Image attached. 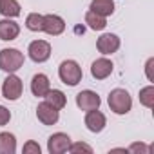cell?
<instances>
[{
    "label": "cell",
    "instance_id": "1",
    "mask_svg": "<svg viewBox=\"0 0 154 154\" xmlns=\"http://www.w3.org/2000/svg\"><path fill=\"white\" fill-rule=\"evenodd\" d=\"M58 76H60L62 84H65L69 87H74L82 82L84 72H82V67L76 60H63L58 67Z\"/></svg>",
    "mask_w": 154,
    "mask_h": 154
},
{
    "label": "cell",
    "instance_id": "2",
    "mask_svg": "<svg viewBox=\"0 0 154 154\" xmlns=\"http://www.w3.org/2000/svg\"><path fill=\"white\" fill-rule=\"evenodd\" d=\"M107 103H109V109L114 112V114H127L131 109H132V98L129 94V91L122 89V87H116L109 93V98H107Z\"/></svg>",
    "mask_w": 154,
    "mask_h": 154
},
{
    "label": "cell",
    "instance_id": "3",
    "mask_svg": "<svg viewBox=\"0 0 154 154\" xmlns=\"http://www.w3.org/2000/svg\"><path fill=\"white\" fill-rule=\"evenodd\" d=\"M24 60H26L24 53H20L15 47H6V49L0 51V69L8 74L17 72L18 69H22Z\"/></svg>",
    "mask_w": 154,
    "mask_h": 154
},
{
    "label": "cell",
    "instance_id": "4",
    "mask_svg": "<svg viewBox=\"0 0 154 154\" xmlns=\"http://www.w3.org/2000/svg\"><path fill=\"white\" fill-rule=\"evenodd\" d=\"M22 93H24V84H22V80L18 78L15 72L8 74V78H6L4 84H2V96H4L6 100H9V102H17V100L22 96Z\"/></svg>",
    "mask_w": 154,
    "mask_h": 154
},
{
    "label": "cell",
    "instance_id": "5",
    "mask_svg": "<svg viewBox=\"0 0 154 154\" xmlns=\"http://www.w3.org/2000/svg\"><path fill=\"white\" fill-rule=\"evenodd\" d=\"M27 54L35 63H44L51 58V44L47 40H35L29 44Z\"/></svg>",
    "mask_w": 154,
    "mask_h": 154
},
{
    "label": "cell",
    "instance_id": "6",
    "mask_svg": "<svg viewBox=\"0 0 154 154\" xmlns=\"http://www.w3.org/2000/svg\"><path fill=\"white\" fill-rule=\"evenodd\" d=\"M76 105H78L80 111H93V109H100L102 105V98L98 93L91 91V89H85V91H80L76 94Z\"/></svg>",
    "mask_w": 154,
    "mask_h": 154
},
{
    "label": "cell",
    "instance_id": "7",
    "mask_svg": "<svg viewBox=\"0 0 154 154\" xmlns=\"http://www.w3.org/2000/svg\"><path fill=\"white\" fill-rule=\"evenodd\" d=\"M71 143L72 141H71L69 134H65V132H54L47 140V150H49V154H63V152H69Z\"/></svg>",
    "mask_w": 154,
    "mask_h": 154
},
{
    "label": "cell",
    "instance_id": "8",
    "mask_svg": "<svg viewBox=\"0 0 154 154\" xmlns=\"http://www.w3.org/2000/svg\"><path fill=\"white\" fill-rule=\"evenodd\" d=\"M122 45V40L118 35L114 33H103L98 40H96V49L103 54V56H109L112 53H116Z\"/></svg>",
    "mask_w": 154,
    "mask_h": 154
},
{
    "label": "cell",
    "instance_id": "9",
    "mask_svg": "<svg viewBox=\"0 0 154 154\" xmlns=\"http://www.w3.org/2000/svg\"><path fill=\"white\" fill-rule=\"evenodd\" d=\"M36 118H38V122L44 123V125H54V123H58V120H60V111L54 109L51 103H47V102L44 100V102L38 103V107H36Z\"/></svg>",
    "mask_w": 154,
    "mask_h": 154
},
{
    "label": "cell",
    "instance_id": "10",
    "mask_svg": "<svg viewBox=\"0 0 154 154\" xmlns=\"http://www.w3.org/2000/svg\"><path fill=\"white\" fill-rule=\"evenodd\" d=\"M84 123H85L87 131L98 134V132H102V131L105 129L107 118H105V114H103L100 109H93V111H87V114H85V118H84Z\"/></svg>",
    "mask_w": 154,
    "mask_h": 154
},
{
    "label": "cell",
    "instance_id": "11",
    "mask_svg": "<svg viewBox=\"0 0 154 154\" xmlns=\"http://www.w3.org/2000/svg\"><path fill=\"white\" fill-rule=\"evenodd\" d=\"M112 69H114V63L109 58H105V56L96 58L91 63V74H93L94 80H105V78H109V76L112 74Z\"/></svg>",
    "mask_w": 154,
    "mask_h": 154
},
{
    "label": "cell",
    "instance_id": "12",
    "mask_svg": "<svg viewBox=\"0 0 154 154\" xmlns=\"http://www.w3.org/2000/svg\"><path fill=\"white\" fill-rule=\"evenodd\" d=\"M65 31V20L60 15H44V33L49 36H58Z\"/></svg>",
    "mask_w": 154,
    "mask_h": 154
},
{
    "label": "cell",
    "instance_id": "13",
    "mask_svg": "<svg viewBox=\"0 0 154 154\" xmlns=\"http://www.w3.org/2000/svg\"><path fill=\"white\" fill-rule=\"evenodd\" d=\"M49 89H51V82L47 78V74L38 72V74H35L31 78V93L36 98H44L49 93Z\"/></svg>",
    "mask_w": 154,
    "mask_h": 154
},
{
    "label": "cell",
    "instance_id": "14",
    "mask_svg": "<svg viewBox=\"0 0 154 154\" xmlns=\"http://www.w3.org/2000/svg\"><path fill=\"white\" fill-rule=\"evenodd\" d=\"M20 35V26L13 18H4L0 20V40L11 42Z\"/></svg>",
    "mask_w": 154,
    "mask_h": 154
},
{
    "label": "cell",
    "instance_id": "15",
    "mask_svg": "<svg viewBox=\"0 0 154 154\" xmlns=\"http://www.w3.org/2000/svg\"><path fill=\"white\" fill-rule=\"evenodd\" d=\"M91 11H94L96 15H102V17H111L114 13V0H91V6H89Z\"/></svg>",
    "mask_w": 154,
    "mask_h": 154
},
{
    "label": "cell",
    "instance_id": "16",
    "mask_svg": "<svg viewBox=\"0 0 154 154\" xmlns=\"http://www.w3.org/2000/svg\"><path fill=\"white\" fill-rule=\"evenodd\" d=\"M22 8L18 0H0V15L4 18H17L20 17Z\"/></svg>",
    "mask_w": 154,
    "mask_h": 154
},
{
    "label": "cell",
    "instance_id": "17",
    "mask_svg": "<svg viewBox=\"0 0 154 154\" xmlns=\"http://www.w3.org/2000/svg\"><path fill=\"white\" fill-rule=\"evenodd\" d=\"M17 138L13 132H0V154H15Z\"/></svg>",
    "mask_w": 154,
    "mask_h": 154
},
{
    "label": "cell",
    "instance_id": "18",
    "mask_svg": "<svg viewBox=\"0 0 154 154\" xmlns=\"http://www.w3.org/2000/svg\"><path fill=\"white\" fill-rule=\"evenodd\" d=\"M45 98V102L47 103H51L54 109H58V111H62L65 105H67V96L60 91V89H49V93L44 96Z\"/></svg>",
    "mask_w": 154,
    "mask_h": 154
},
{
    "label": "cell",
    "instance_id": "19",
    "mask_svg": "<svg viewBox=\"0 0 154 154\" xmlns=\"http://www.w3.org/2000/svg\"><path fill=\"white\" fill-rule=\"evenodd\" d=\"M85 24L93 29V31H103L105 27H107V18L105 17H102V15H96L94 11H87L85 13Z\"/></svg>",
    "mask_w": 154,
    "mask_h": 154
},
{
    "label": "cell",
    "instance_id": "20",
    "mask_svg": "<svg viewBox=\"0 0 154 154\" xmlns=\"http://www.w3.org/2000/svg\"><path fill=\"white\" fill-rule=\"evenodd\" d=\"M26 27L33 33H42L44 31V15L40 13H29L26 17Z\"/></svg>",
    "mask_w": 154,
    "mask_h": 154
},
{
    "label": "cell",
    "instance_id": "21",
    "mask_svg": "<svg viewBox=\"0 0 154 154\" xmlns=\"http://www.w3.org/2000/svg\"><path fill=\"white\" fill-rule=\"evenodd\" d=\"M140 103L147 109L154 107V87L152 85H147V87L140 89Z\"/></svg>",
    "mask_w": 154,
    "mask_h": 154
},
{
    "label": "cell",
    "instance_id": "22",
    "mask_svg": "<svg viewBox=\"0 0 154 154\" xmlns=\"http://www.w3.org/2000/svg\"><path fill=\"white\" fill-rule=\"evenodd\" d=\"M69 152H72V154H78V152L93 154V147H91V145H87V143H84V141H76V143H71Z\"/></svg>",
    "mask_w": 154,
    "mask_h": 154
},
{
    "label": "cell",
    "instance_id": "23",
    "mask_svg": "<svg viewBox=\"0 0 154 154\" xmlns=\"http://www.w3.org/2000/svg\"><path fill=\"white\" fill-rule=\"evenodd\" d=\"M40 145L36 143V141H33V140H29L26 145H24V149H22V152L24 154H40Z\"/></svg>",
    "mask_w": 154,
    "mask_h": 154
},
{
    "label": "cell",
    "instance_id": "24",
    "mask_svg": "<svg viewBox=\"0 0 154 154\" xmlns=\"http://www.w3.org/2000/svg\"><path fill=\"white\" fill-rule=\"evenodd\" d=\"M9 120H11V111L8 107H4V105H0V127L8 125Z\"/></svg>",
    "mask_w": 154,
    "mask_h": 154
},
{
    "label": "cell",
    "instance_id": "25",
    "mask_svg": "<svg viewBox=\"0 0 154 154\" xmlns=\"http://www.w3.org/2000/svg\"><path fill=\"white\" fill-rule=\"evenodd\" d=\"M127 150H129V152H143V154H149V152H150V147L145 145V143H132Z\"/></svg>",
    "mask_w": 154,
    "mask_h": 154
},
{
    "label": "cell",
    "instance_id": "26",
    "mask_svg": "<svg viewBox=\"0 0 154 154\" xmlns=\"http://www.w3.org/2000/svg\"><path fill=\"white\" fill-rule=\"evenodd\" d=\"M152 65H154V58H149V60H147V63H145V74H147L149 82H154V74H152Z\"/></svg>",
    "mask_w": 154,
    "mask_h": 154
}]
</instances>
